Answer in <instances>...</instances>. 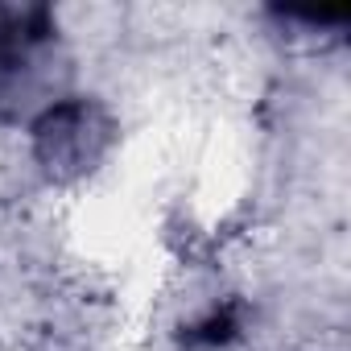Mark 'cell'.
<instances>
[{"instance_id": "cell-2", "label": "cell", "mask_w": 351, "mask_h": 351, "mask_svg": "<svg viewBox=\"0 0 351 351\" xmlns=\"http://www.w3.org/2000/svg\"><path fill=\"white\" fill-rule=\"evenodd\" d=\"M236 335H240V306H215L199 322L182 326V347H191V351H215V347L232 343Z\"/></svg>"}, {"instance_id": "cell-1", "label": "cell", "mask_w": 351, "mask_h": 351, "mask_svg": "<svg viewBox=\"0 0 351 351\" xmlns=\"http://www.w3.org/2000/svg\"><path fill=\"white\" fill-rule=\"evenodd\" d=\"M112 116L95 99H58L34 120V153L58 182L91 173L112 149Z\"/></svg>"}]
</instances>
